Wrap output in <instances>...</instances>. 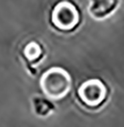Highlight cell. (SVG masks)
<instances>
[{"label": "cell", "mask_w": 124, "mask_h": 127, "mask_svg": "<svg viewBox=\"0 0 124 127\" xmlns=\"http://www.w3.org/2000/svg\"><path fill=\"white\" fill-rule=\"evenodd\" d=\"M41 91L51 101H59L65 97L72 87V79L68 71L54 66L47 70L40 79Z\"/></svg>", "instance_id": "1"}, {"label": "cell", "mask_w": 124, "mask_h": 127, "mask_svg": "<svg viewBox=\"0 0 124 127\" xmlns=\"http://www.w3.org/2000/svg\"><path fill=\"white\" fill-rule=\"evenodd\" d=\"M81 10L72 0H59L53 4L50 13L52 27L61 32H71L80 24Z\"/></svg>", "instance_id": "2"}, {"label": "cell", "mask_w": 124, "mask_h": 127, "mask_svg": "<svg viewBox=\"0 0 124 127\" xmlns=\"http://www.w3.org/2000/svg\"><path fill=\"white\" fill-rule=\"evenodd\" d=\"M78 96L81 103L90 108H96L105 102L108 97V87L101 80L90 79L80 85Z\"/></svg>", "instance_id": "3"}, {"label": "cell", "mask_w": 124, "mask_h": 127, "mask_svg": "<svg viewBox=\"0 0 124 127\" xmlns=\"http://www.w3.org/2000/svg\"><path fill=\"white\" fill-rule=\"evenodd\" d=\"M121 4V0H87V11L93 19L99 21L111 17Z\"/></svg>", "instance_id": "4"}, {"label": "cell", "mask_w": 124, "mask_h": 127, "mask_svg": "<svg viewBox=\"0 0 124 127\" xmlns=\"http://www.w3.org/2000/svg\"><path fill=\"white\" fill-rule=\"evenodd\" d=\"M43 46L37 40H30L22 49V55L29 63H36L43 57Z\"/></svg>", "instance_id": "5"}, {"label": "cell", "mask_w": 124, "mask_h": 127, "mask_svg": "<svg viewBox=\"0 0 124 127\" xmlns=\"http://www.w3.org/2000/svg\"><path fill=\"white\" fill-rule=\"evenodd\" d=\"M32 106H33V111L35 113H37L40 116H45L48 114H50L53 109L52 104H50V102L44 101L41 97H33L32 101Z\"/></svg>", "instance_id": "6"}]
</instances>
